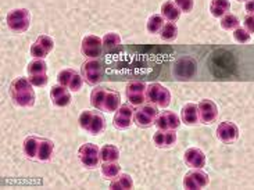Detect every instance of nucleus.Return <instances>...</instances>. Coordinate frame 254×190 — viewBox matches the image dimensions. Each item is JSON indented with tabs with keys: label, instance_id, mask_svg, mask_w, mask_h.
I'll list each match as a JSON object with an SVG mask.
<instances>
[{
	"label": "nucleus",
	"instance_id": "nucleus-37",
	"mask_svg": "<svg viewBox=\"0 0 254 190\" xmlns=\"http://www.w3.org/2000/svg\"><path fill=\"white\" fill-rule=\"evenodd\" d=\"M238 1H245V0H238Z\"/></svg>",
	"mask_w": 254,
	"mask_h": 190
},
{
	"label": "nucleus",
	"instance_id": "nucleus-23",
	"mask_svg": "<svg viewBox=\"0 0 254 190\" xmlns=\"http://www.w3.org/2000/svg\"><path fill=\"white\" fill-rule=\"evenodd\" d=\"M181 117H182V121L186 125H196L199 124V111H197V104H186L184 106V109L181 111Z\"/></svg>",
	"mask_w": 254,
	"mask_h": 190
},
{
	"label": "nucleus",
	"instance_id": "nucleus-31",
	"mask_svg": "<svg viewBox=\"0 0 254 190\" xmlns=\"http://www.w3.org/2000/svg\"><path fill=\"white\" fill-rule=\"evenodd\" d=\"M221 27L224 28L225 31H232V29H236V28H239V18H238L235 14L227 13L225 15H222Z\"/></svg>",
	"mask_w": 254,
	"mask_h": 190
},
{
	"label": "nucleus",
	"instance_id": "nucleus-34",
	"mask_svg": "<svg viewBox=\"0 0 254 190\" xmlns=\"http://www.w3.org/2000/svg\"><path fill=\"white\" fill-rule=\"evenodd\" d=\"M174 3L184 13H190L193 10V6H194L193 0H174Z\"/></svg>",
	"mask_w": 254,
	"mask_h": 190
},
{
	"label": "nucleus",
	"instance_id": "nucleus-18",
	"mask_svg": "<svg viewBox=\"0 0 254 190\" xmlns=\"http://www.w3.org/2000/svg\"><path fill=\"white\" fill-rule=\"evenodd\" d=\"M133 109L128 106V104H123L120 106V109L117 110V114L114 116V127L117 129H127L129 128L132 120H133Z\"/></svg>",
	"mask_w": 254,
	"mask_h": 190
},
{
	"label": "nucleus",
	"instance_id": "nucleus-17",
	"mask_svg": "<svg viewBox=\"0 0 254 190\" xmlns=\"http://www.w3.org/2000/svg\"><path fill=\"white\" fill-rule=\"evenodd\" d=\"M217 137L222 143H234L239 137V128L234 123H221L217 128Z\"/></svg>",
	"mask_w": 254,
	"mask_h": 190
},
{
	"label": "nucleus",
	"instance_id": "nucleus-2",
	"mask_svg": "<svg viewBox=\"0 0 254 190\" xmlns=\"http://www.w3.org/2000/svg\"><path fill=\"white\" fill-rule=\"evenodd\" d=\"M10 97L18 107H32L35 104V92L32 83L27 78H15L10 83Z\"/></svg>",
	"mask_w": 254,
	"mask_h": 190
},
{
	"label": "nucleus",
	"instance_id": "nucleus-36",
	"mask_svg": "<svg viewBox=\"0 0 254 190\" xmlns=\"http://www.w3.org/2000/svg\"><path fill=\"white\" fill-rule=\"evenodd\" d=\"M246 11L249 14H253V0H249L246 3Z\"/></svg>",
	"mask_w": 254,
	"mask_h": 190
},
{
	"label": "nucleus",
	"instance_id": "nucleus-26",
	"mask_svg": "<svg viewBox=\"0 0 254 190\" xmlns=\"http://www.w3.org/2000/svg\"><path fill=\"white\" fill-rule=\"evenodd\" d=\"M231 3L229 0H211L210 3V11L214 17H222L229 11Z\"/></svg>",
	"mask_w": 254,
	"mask_h": 190
},
{
	"label": "nucleus",
	"instance_id": "nucleus-7",
	"mask_svg": "<svg viewBox=\"0 0 254 190\" xmlns=\"http://www.w3.org/2000/svg\"><path fill=\"white\" fill-rule=\"evenodd\" d=\"M157 118V109L154 104H142L133 113V123L139 128H150Z\"/></svg>",
	"mask_w": 254,
	"mask_h": 190
},
{
	"label": "nucleus",
	"instance_id": "nucleus-12",
	"mask_svg": "<svg viewBox=\"0 0 254 190\" xmlns=\"http://www.w3.org/2000/svg\"><path fill=\"white\" fill-rule=\"evenodd\" d=\"M210 184V178L201 168H193V171L188 172L184 179L185 189H201Z\"/></svg>",
	"mask_w": 254,
	"mask_h": 190
},
{
	"label": "nucleus",
	"instance_id": "nucleus-32",
	"mask_svg": "<svg viewBox=\"0 0 254 190\" xmlns=\"http://www.w3.org/2000/svg\"><path fill=\"white\" fill-rule=\"evenodd\" d=\"M120 45H121V38H120L118 34L110 32V34H107L103 38V48L106 50H111V49L117 48Z\"/></svg>",
	"mask_w": 254,
	"mask_h": 190
},
{
	"label": "nucleus",
	"instance_id": "nucleus-11",
	"mask_svg": "<svg viewBox=\"0 0 254 190\" xmlns=\"http://www.w3.org/2000/svg\"><path fill=\"white\" fill-rule=\"evenodd\" d=\"M57 82H59V85H63L72 92H78L82 88L83 79L82 76L74 69H63L62 72H59L57 75Z\"/></svg>",
	"mask_w": 254,
	"mask_h": 190
},
{
	"label": "nucleus",
	"instance_id": "nucleus-19",
	"mask_svg": "<svg viewBox=\"0 0 254 190\" xmlns=\"http://www.w3.org/2000/svg\"><path fill=\"white\" fill-rule=\"evenodd\" d=\"M154 125H157L158 129L161 130H175L181 125L179 117L172 113V111H164L156 118Z\"/></svg>",
	"mask_w": 254,
	"mask_h": 190
},
{
	"label": "nucleus",
	"instance_id": "nucleus-16",
	"mask_svg": "<svg viewBox=\"0 0 254 190\" xmlns=\"http://www.w3.org/2000/svg\"><path fill=\"white\" fill-rule=\"evenodd\" d=\"M199 111V121L203 124H213L218 117V109L217 104L211 100H201L197 104Z\"/></svg>",
	"mask_w": 254,
	"mask_h": 190
},
{
	"label": "nucleus",
	"instance_id": "nucleus-24",
	"mask_svg": "<svg viewBox=\"0 0 254 190\" xmlns=\"http://www.w3.org/2000/svg\"><path fill=\"white\" fill-rule=\"evenodd\" d=\"M161 14H163V18L168 20L170 22H175L179 18V15H181V10L175 6L174 1L168 0V1H165L164 4L161 6Z\"/></svg>",
	"mask_w": 254,
	"mask_h": 190
},
{
	"label": "nucleus",
	"instance_id": "nucleus-27",
	"mask_svg": "<svg viewBox=\"0 0 254 190\" xmlns=\"http://www.w3.org/2000/svg\"><path fill=\"white\" fill-rule=\"evenodd\" d=\"M120 157V150L113 146V144H104L100 149V160L103 163H110V161H117Z\"/></svg>",
	"mask_w": 254,
	"mask_h": 190
},
{
	"label": "nucleus",
	"instance_id": "nucleus-25",
	"mask_svg": "<svg viewBox=\"0 0 254 190\" xmlns=\"http://www.w3.org/2000/svg\"><path fill=\"white\" fill-rule=\"evenodd\" d=\"M133 188V181L128 174H118L117 177L113 179L110 184V189H132Z\"/></svg>",
	"mask_w": 254,
	"mask_h": 190
},
{
	"label": "nucleus",
	"instance_id": "nucleus-8",
	"mask_svg": "<svg viewBox=\"0 0 254 190\" xmlns=\"http://www.w3.org/2000/svg\"><path fill=\"white\" fill-rule=\"evenodd\" d=\"M46 63L42 59H35L34 62L28 64L27 72L29 75V82L34 86H45L48 83V75H46Z\"/></svg>",
	"mask_w": 254,
	"mask_h": 190
},
{
	"label": "nucleus",
	"instance_id": "nucleus-33",
	"mask_svg": "<svg viewBox=\"0 0 254 190\" xmlns=\"http://www.w3.org/2000/svg\"><path fill=\"white\" fill-rule=\"evenodd\" d=\"M234 31L235 41L239 42V43H246V42L250 41V38H252V35L249 34L246 29H243V28H236Z\"/></svg>",
	"mask_w": 254,
	"mask_h": 190
},
{
	"label": "nucleus",
	"instance_id": "nucleus-15",
	"mask_svg": "<svg viewBox=\"0 0 254 190\" xmlns=\"http://www.w3.org/2000/svg\"><path fill=\"white\" fill-rule=\"evenodd\" d=\"M53 48H55V41L50 36L42 35L31 46V56L35 59H45L53 50Z\"/></svg>",
	"mask_w": 254,
	"mask_h": 190
},
{
	"label": "nucleus",
	"instance_id": "nucleus-14",
	"mask_svg": "<svg viewBox=\"0 0 254 190\" xmlns=\"http://www.w3.org/2000/svg\"><path fill=\"white\" fill-rule=\"evenodd\" d=\"M103 50V41L95 36V35H89L86 38H83L82 46H81V52L83 56L89 57V59H96L102 55Z\"/></svg>",
	"mask_w": 254,
	"mask_h": 190
},
{
	"label": "nucleus",
	"instance_id": "nucleus-29",
	"mask_svg": "<svg viewBox=\"0 0 254 190\" xmlns=\"http://www.w3.org/2000/svg\"><path fill=\"white\" fill-rule=\"evenodd\" d=\"M121 172V167L118 165L116 161H110V163H104L102 165V174L104 178L107 179H114L118 174Z\"/></svg>",
	"mask_w": 254,
	"mask_h": 190
},
{
	"label": "nucleus",
	"instance_id": "nucleus-10",
	"mask_svg": "<svg viewBox=\"0 0 254 190\" xmlns=\"http://www.w3.org/2000/svg\"><path fill=\"white\" fill-rule=\"evenodd\" d=\"M78 157L81 160V163L86 167V168H96L100 161V150L97 147L96 144H92V143H86L79 147L78 150Z\"/></svg>",
	"mask_w": 254,
	"mask_h": 190
},
{
	"label": "nucleus",
	"instance_id": "nucleus-5",
	"mask_svg": "<svg viewBox=\"0 0 254 190\" xmlns=\"http://www.w3.org/2000/svg\"><path fill=\"white\" fill-rule=\"evenodd\" d=\"M6 21L7 27L10 28L13 32L21 34V32H25L29 28L31 14H29L27 8H15V10H11L10 13L7 14Z\"/></svg>",
	"mask_w": 254,
	"mask_h": 190
},
{
	"label": "nucleus",
	"instance_id": "nucleus-20",
	"mask_svg": "<svg viewBox=\"0 0 254 190\" xmlns=\"http://www.w3.org/2000/svg\"><path fill=\"white\" fill-rule=\"evenodd\" d=\"M177 142V133L175 130H161L158 129L157 132L153 135V143L158 149H170Z\"/></svg>",
	"mask_w": 254,
	"mask_h": 190
},
{
	"label": "nucleus",
	"instance_id": "nucleus-3",
	"mask_svg": "<svg viewBox=\"0 0 254 190\" xmlns=\"http://www.w3.org/2000/svg\"><path fill=\"white\" fill-rule=\"evenodd\" d=\"M90 104L100 111L114 113L121 106V96L111 89L96 88L90 93Z\"/></svg>",
	"mask_w": 254,
	"mask_h": 190
},
{
	"label": "nucleus",
	"instance_id": "nucleus-13",
	"mask_svg": "<svg viewBox=\"0 0 254 190\" xmlns=\"http://www.w3.org/2000/svg\"><path fill=\"white\" fill-rule=\"evenodd\" d=\"M127 99L132 106H142L146 102V85L143 82H129L127 86Z\"/></svg>",
	"mask_w": 254,
	"mask_h": 190
},
{
	"label": "nucleus",
	"instance_id": "nucleus-30",
	"mask_svg": "<svg viewBox=\"0 0 254 190\" xmlns=\"http://www.w3.org/2000/svg\"><path fill=\"white\" fill-rule=\"evenodd\" d=\"M164 25V18L163 15H158V14H154L151 15L149 21H147V31L150 34H158L161 31V28Z\"/></svg>",
	"mask_w": 254,
	"mask_h": 190
},
{
	"label": "nucleus",
	"instance_id": "nucleus-21",
	"mask_svg": "<svg viewBox=\"0 0 254 190\" xmlns=\"http://www.w3.org/2000/svg\"><path fill=\"white\" fill-rule=\"evenodd\" d=\"M50 97L57 107H67L71 103V95L69 90L63 85H56L50 90Z\"/></svg>",
	"mask_w": 254,
	"mask_h": 190
},
{
	"label": "nucleus",
	"instance_id": "nucleus-35",
	"mask_svg": "<svg viewBox=\"0 0 254 190\" xmlns=\"http://www.w3.org/2000/svg\"><path fill=\"white\" fill-rule=\"evenodd\" d=\"M245 27H246V31H248L249 34H253V14L246 15V18H245Z\"/></svg>",
	"mask_w": 254,
	"mask_h": 190
},
{
	"label": "nucleus",
	"instance_id": "nucleus-4",
	"mask_svg": "<svg viewBox=\"0 0 254 190\" xmlns=\"http://www.w3.org/2000/svg\"><path fill=\"white\" fill-rule=\"evenodd\" d=\"M79 127L90 135H100L106 129V121L100 113L86 110L79 116Z\"/></svg>",
	"mask_w": 254,
	"mask_h": 190
},
{
	"label": "nucleus",
	"instance_id": "nucleus-28",
	"mask_svg": "<svg viewBox=\"0 0 254 190\" xmlns=\"http://www.w3.org/2000/svg\"><path fill=\"white\" fill-rule=\"evenodd\" d=\"M160 35H161V39H163V41H174V39H177V36H178V27L175 25V22H167V24H164L163 28H161Z\"/></svg>",
	"mask_w": 254,
	"mask_h": 190
},
{
	"label": "nucleus",
	"instance_id": "nucleus-1",
	"mask_svg": "<svg viewBox=\"0 0 254 190\" xmlns=\"http://www.w3.org/2000/svg\"><path fill=\"white\" fill-rule=\"evenodd\" d=\"M55 151V143L39 136H28L24 140V153L29 160L49 161Z\"/></svg>",
	"mask_w": 254,
	"mask_h": 190
},
{
	"label": "nucleus",
	"instance_id": "nucleus-9",
	"mask_svg": "<svg viewBox=\"0 0 254 190\" xmlns=\"http://www.w3.org/2000/svg\"><path fill=\"white\" fill-rule=\"evenodd\" d=\"M82 75L83 79L89 85H97L103 79L104 75V68L102 63L96 59H90L88 62H85L82 65Z\"/></svg>",
	"mask_w": 254,
	"mask_h": 190
},
{
	"label": "nucleus",
	"instance_id": "nucleus-22",
	"mask_svg": "<svg viewBox=\"0 0 254 190\" xmlns=\"http://www.w3.org/2000/svg\"><path fill=\"white\" fill-rule=\"evenodd\" d=\"M186 165L192 167V168H203L206 165V156L200 149H188L184 154Z\"/></svg>",
	"mask_w": 254,
	"mask_h": 190
},
{
	"label": "nucleus",
	"instance_id": "nucleus-6",
	"mask_svg": "<svg viewBox=\"0 0 254 190\" xmlns=\"http://www.w3.org/2000/svg\"><path fill=\"white\" fill-rule=\"evenodd\" d=\"M146 100H149L151 104L165 109L171 103V93L167 88L160 83H151L146 88Z\"/></svg>",
	"mask_w": 254,
	"mask_h": 190
}]
</instances>
